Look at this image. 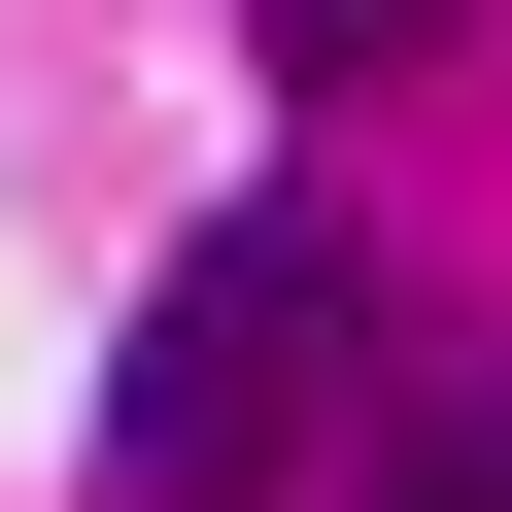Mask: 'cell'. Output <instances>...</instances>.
<instances>
[{"mask_svg":"<svg viewBox=\"0 0 512 512\" xmlns=\"http://www.w3.org/2000/svg\"><path fill=\"white\" fill-rule=\"evenodd\" d=\"M239 35H274V103H376V69H444L478 0H239Z\"/></svg>","mask_w":512,"mask_h":512,"instance_id":"obj_3","label":"cell"},{"mask_svg":"<svg viewBox=\"0 0 512 512\" xmlns=\"http://www.w3.org/2000/svg\"><path fill=\"white\" fill-rule=\"evenodd\" d=\"M342 410H376V239L274 171V205H205L171 274H137V342H103V512H274V478H342Z\"/></svg>","mask_w":512,"mask_h":512,"instance_id":"obj_1","label":"cell"},{"mask_svg":"<svg viewBox=\"0 0 512 512\" xmlns=\"http://www.w3.org/2000/svg\"><path fill=\"white\" fill-rule=\"evenodd\" d=\"M342 512H512V376H444V410H376V444H342Z\"/></svg>","mask_w":512,"mask_h":512,"instance_id":"obj_2","label":"cell"}]
</instances>
